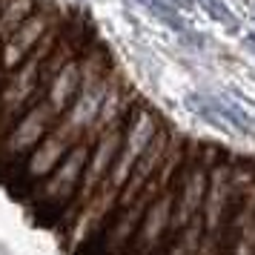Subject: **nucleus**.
I'll list each match as a JSON object with an SVG mask.
<instances>
[{"label":"nucleus","mask_w":255,"mask_h":255,"mask_svg":"<svg viewBox=\"0 0 255 255\" xmlns=\"http://www.w3.org/2000/svg\"><path fill=\"white\" fill-rule=\"evenodd\" d=\"M89 149H92L89 140H78V143L63 155V161H60L58 166L29 192V198H26V204L32 207L37 221H43V215L49 212L46 227H52V230L60 227L63 212L69 209V204L75 201L78 189H81L83 169H86V161H89Z\"/></svg>","instance_id":"nucleus-1"},{"label":"nucleus","mask_w":255,"mask_h":255,"mask_svg":"<svg viewBox=\"0 0 255 255\" xmlns=\"http://www.w3.org/2000/svg\"><path fill=\"white\" fill-rule=\"evenodd\" d=\"M58 118L60 115L46 104V98L40 104H35L32 109H26L23 115L6 129V135L0 138V166H14L17 169L26 155L55 129Z\"/></svg>","instance_id":"nucleus-2"},{"label":"nucleus","mask_w":255,"mask_h":255,"mask_svg":"<svg viewBox=\"0 0 255 255\" xmlns=\"http://www.w3.org/2000/svg\"><path fill=\"white\" fill-rule=\"evenodd\" d=\"M161 118L155 115V109H149L146 104H135L132 112L127 118V129H124V143H121V152H118L112 169L106 175V181L115 186V189H124V184L129 181V175L135 169L138 158L143 155V149L152 143V138L158 135L161 129Z\"/></svg>","instance_id":"nucleus-3"},{"label":"nucleus","mask_w":255,"mask_h":255,"mask_svg":"<svg viewBox=\"0 0 255 255\" xmlns=\"http://www.w3.org/2000/svg\"><path fill=\"white\" fill-rule=\"evenodd\" d=\"M60 17H63L60 6H55V3H40L35 12L12 32V37L0 46V69H3V75L17 69L35 52L37 40L46 35L49 29H52V23H58Z\"/></svg>","instance_id":"nucleus-4"},{"label":"nucleus","mask_w":255,"mask_h":255,"mask_svg":"<svg viewBox=\"0 0 255 255\" xmlns=\"http://www.w3.org/2000/svg\"><path fill=\"white\" fill-rule=\"evenodd\" d=\"M72 146H75V143H69L63 135H58V132L52 129L46 138H43V140L35 146V149L26 155L23 163L17 166V178L26 184L23 201L29 198V192H32V189H35V186L40 184V181H43V178H46V175L52 172V169H55L60 161H63V155H66Z\"/></svg>","instance_id":"nucleus-5"},{"label":"nucleus","mask_w":255,"mask_h":255,"mask_svg":"<svg viewBox=\"0 0 255 255\" xmlns=\"http://www.w3.org/2000/svg\"><path fill=\"white\" fill-rule=\"evenodd\" d=\"M78 92H81V55L69 58L52 78H49L46 104L52 106L58 115H63V112L72 106V101L78 98Z\"/></svg>","instance_id":"nucleus-6"},{"label":"nucleus","mask_w":255,"mask_h":255,"mask_svg":"<svg viewBox=\"0 0 255 255\" xmlns=\"http://www.w3.org/2000/svg\"><path fill=\"white\" fill-rule=\"evenodd\" d=\"M37 6H40V0H9L6 3V9L0 14V46L12 37V32L35 12Z\"/></svg>","instance_id":"nucleus-7"},{"label":"nucleus","mask_w":255,"mask_h":255,"mask_svg":"<svg viewBox=\"0 0 255 255\" xmlns=\"http://www.w3.org/2000/svg\"><path fill=\"white\" fill-rule=\"evenodd\" d=\"M6 3H9V0H0V14H3V9H6Z\"/></svg>","instance_id":"nucleus-8"},{"label":"nucleus","mask_w":255,"mask_h":255,"mask_svg":"<svg viewBox=\"0 0 255 255\" xmlns=\"http://www.w3.org/2000/svg\"><path fill=\"white\" fill-rule=\"evenodd\" d=\"M0 78H3V69H0Z\"/></svg>","instance_id":"nucleus-9"}]
</instances>
